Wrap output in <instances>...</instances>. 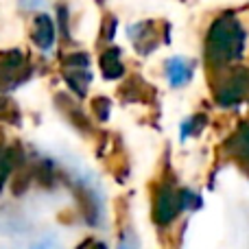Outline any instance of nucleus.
I'll return each instance as SVG.
<instances>
[{
    "instance_id": "obj_6",
    "label": "nucleus",
    "mask_w": 249,
    "mask_h": 249,
    "mask_svg": "<svg viewBox=\"0 0 249 249\" xmlns=\"http://www.w3.org/2000/svg\"><path fill=\"white\" fill-rule=\"evenodd\" d=\"M33 42L37 44L42 51H48L55 42V26H53V20L48 16H37L33 24Z\"/></svg>"
},
{
    "instance_id": "obj_1",
    "label": "nucleus",
    "mask_w": 249,
    "mask_h": 249,
    "mask_svg": "<svg viewBox=\"0 0 249 249\" xmlns=\"http://www.w3.org/2000/svg\"><path fill=\"white\" fill-rule=\"evenodd\" d=\"M245 46V33L236 18L223 16L210 26L206 39V57L212 66H223L238 59Z\"/></svg>"
},
{
    "instance_id": "obj_2",
    "label": "nucleus",
    "mask_w": 249,
    "mask_h": 249,
    "mask_svg": "<svg viewBox=\"0 0 249 249\" xmlns=\"http://www.w3.org/2000/svg\"><path fill=\"white\" fill-rule=\"evenodd\" d=\"M153 221L158 225H171L177 219V214L181 212L179 206V190L171 184V181H162L153 188Z\"/></svg>"
},
{
    "instance_id": "obj_12",
    "label": "nucleus",
    "mask_w": 249,
    "mask_h": 249,
    "mask_svg": "<svg viewBox=\"0 0 249 249\" xmlns=\"http://www.w3.org/2000/svg\"><path fill=\"white\" fill-rule=\"evenodd\" d=\"M94 109L99 112V118H101V121H107V116H109V101H107V99L94 101Z\"/></svg>"
},
{
    "instance_id": "obj_9",
    "label": "nucleus",
    "mask_w": 249,
    "mask_h": 249,
    "mask_svg": "<svg viewBox=\"0 0 249 249\" xmlns=\"http://www.w3.org/2000/svg\"><path fill=\"white\" fill-rule=\"evenodd\" d=\"M179 206L184 212H190V210H197L199 206H201V197L199 195H195L193 190L184 188L179 190Z\"/></svg>"
},
{
    "instance_id": "obj_8",
    "label": "nucleus",
    "mask_w": 249,
    "mask_h": 249,
    "mask_svg": "<svg viewBox=\"0 0 249 249\" xmlns=\"http://www.w3.org/2000/svg\"><path fill=\"white\" fill-rule=\"evenodd\" d=\"M90 79L92 77H90V72H88V68H72V70L66 72V81L70 83V88H72L79 96H83L88 92Z\"/></svg>"
},
{
    "instance_id": "obj_11",
    "label": "nucleus",
    "mask_w": 249,
    "mask_h": 249,
    "mask_svg": "<svg viewBox=\"0 0 249 249\" xmlns=\"http://www.w3.org/2000/svg\"><path fill=\"white\" fill-rule=\"evenodd\" d=\"M116 249H140V243H138L133 230H123L121 236H118V247Z\"/></svg>"
},
{
    "instance_id": "obj_13",
    "label": "nucleus",
    "mask_w": 249,
    "mask_h": 249,
    "mask_svg": "<svg viewBox=\"0 0 249 249\" xmlns=\"http://www.w3.org/2000/svg\"><path fill=\"white\" fill-rule=\"evenodd\" d=\"M42 2H44V0H20V4L24 9H35V7H39Z\"/></svg>"
},
{
    "instance_id": "obj_10",
    "label": "nucleus",
    "mask_w": 249,
    "mask_h": 249,
    "mask_svg": "<svg viewBox=\"0 0 249 249\" xmlns=\"http://www.w3.org/2000/svg\"><path fill=\"white\" fill-rule=\"evenodd\" d=\"M203 123H206V118H201V116H193V118H188L184 124H181V140H186V138H190V136H197L199 131H201V127H203Z\"/></svg>"
},
{
    "instance_id": "obj_3",
    "label": "nucleus",
    "mask_w": 249,
    "mask_h": 249,
    "mask_svg": "<svg viewBox=\"0 0 249 249\" xmlns=\"http://www.w3.org/2000/svg\"><path fill=\"white\" fill-rule=\"evenodd\" d=\"M247 88H249V74L245 70H234L216 88V103L223 105V107H232V105L241 103L243 96L247 94Z\"/></svg>"
},
{
    "instance_id": "obj_14",
    "label": "nucleus",
    "mask_w": 249,
    "mask_h": 249,
    "mask_svg": "<svg viewBox=\"0 0 249 249\" xmlns=\"http://www.w3.org/2000/svg\"><path fill=\"white\" fill-rule=\"evenodd\" d=\"M92 249H107V245H105V243H96V245L92 247Z\"/></svg>"
},
{
    "instance_id": "obj_5",
    "label": "nucleus",
    "mask_w": 249,
    "mask_h": 249,
    "mask_svg": "<svg viewBox=\"0 0 249 249\" xmlns=\"http://www.w3.org/2000/svg\"><path fill=\"white\" fill-rule=\"evenodd\" d=\"M190 74H193V64L188 59H181V57H173L166 64V77L171 81L173 88H181L184 83L190 81Z\"/></svg>"
},
{
    "instance_id": "obj_4",
    "label": "nucleus",
    "mask_w": 249,
    "mask_h": 249,
    "mask_svg": "<svg viewBox=\"0 0 249 249\" xmlns=\"http://www.w3.org/2000/svg\"><path fill=\"white\" fill-rule=\"evenodd\" d=\"M223 146L230 158L241 162V166H249V124H243Z\"/></svg>"
},
{
    "instance_id": "obj_7",
    "label": "nucleus",
    "mask_w": 249,
    "mask_h": 249,
    "mask_svg": "<svg viewBox=\"0 0 249 249\" xmlns=\"http://www.w3.org/2000/svg\"><path fill=\"white\" fill-rule=\"evenodd\" d=\"M101 72H103L105 79H121L123 72H124V66L121 61V53L118 48H109L101 55Z\"/></svg>"
}]
</instances>
